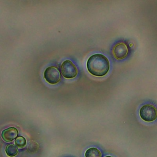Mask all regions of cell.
<instances>
[{
	"label": "cell",
	"instance_id": "6da1fadb",
	"mask_svg": "<svg viewBox=\"0 0 157 157\" xmlns=\"http://www.w3.org/2000/svg\"><path fill=\"white\" fill-rule=\"evenodd\" d=\"M88 71L93 75L102 77L106 75L110 68L109 61L105 56L97 53L91 55L86 63Z\"/></svg>",
	"mask_w": 157,
	"mask_h": 157
},
{
	"label": "cell",
	"instance_id": "7a4b0ae2",
	"mask_svg": "<svg viewBox=\"0 0 157 157\" xmlns=\"http://www.w3.org/2000/svg\"><path fill=\"white\" fill-rule=\"evenodd\" d=\"M139 115L145 121H153L157 118V110L153 105L145 104L140 108Z\"/></svg>",
	"mask_w": 157,
	"mask_h": 157
},
{
	"label": "cell",
	"instance_id": "3957f363",
	"mask_svg": "<svg viewBox=\"0 0 157 157\" xmlns=\"http://www.w3.org/2000/svg\"><path fill=\"white\" fill-rule=\"evenodd\" d=\"M63 76L66 78H72L77 75V69L74 64L70 60H65L61 66Z\"/></svg>",
	"mask_w": 157,
	"mask_h": 157
},
{
	"label": "cell",
	"instance_id": "277c9868",
	"mask_svg": "<svg viewBox=\"0 0 157 157\" xmlns=\"http://www.w3.org/2000/svg\"><path fill=\"white\" fill-rule=\"evenodd\" d=\"M44 77L45 80L52 85L58 83L61 79V74L59 70L54 66L47 67L44 71Z\"/></svg>",
	"mask_w": 157,
	"mask_h": 157
},
{
	"label": "cell",
	"instance_id": "5b68a950",
	"mask_svg": "<svg viewBox=\"0 0 157 157\" xmlns=\"http://www.w3.org/2000/svg\"><path fill=\"white\" fill-rule=\"evenodd\" d=\"M128 52V47L123 42H120L116 44L112 50L113 56L117 59H124L126 57Z\"/></svg>",
	"mask_w": 157,
	"mask_h": 157
},
{
	"label": "cell",
	"instance_id": "8992f818",
	"mask_svg": "<svg viewBox=\"0 0 157 157\" xmlns=\"http://www.w3.org/2000/svg\"><path fill=\"white\" fill-rule=\"evenodd\" d=\"M18 130L15 127H9L4 129L1 132V137L6 142H10L17 138Z\"/></svg>",
	"mask_w": 157,
	"mask_h": 157
},
{
	"label": "cell",
	"instance_id": "52a82bcc",
	"mask_svg": "<svg viewBox=\"0 0 157 157\" xmlns=\"http://www.w3.org/2000/svg\"><path fill=\"white\" fill-rule=\"evenodd\" d=\"M18 148L14 145L10 144L6 147V155L9 157H14L18 154Z\"/></svg>",
	"mask_w": 157,
	"mask_h": 157
},
{
	"label": "cell",
	"instance_id": "ba28073f",
	"mask_svg": "<svg viewBox=\"0 0 157 157\" xmlns=\"http://www.w3.org/2000/svg\"><path fill=\"white\" fill-rule=\"evenodd\" d=\"M85 157H101V151L95 147L88 149L85 152Z\"/></svg>",
	"mask_w": 157,
	"mask_h": 157
},
{
	"label": "cell",
	"instance_id": "9c48e42d",
	"mask_svg": "<svg viewBox=\"0 0 157 157\" xmlns=\"http://www.w3.org/2000/svg\"><path fill=\"white\" fill-rule=\"evenodd\" d=\"M39 145L37 142L33 140H30L28 142L26 149L29 153H35L39 149Z\"/></svg>",
	"mask_w": 157,
	"mask_h": 157
},
{
	"label": "cell",
	"instance_id": "30bf717a",
	"mask_svg": "<svg viewBox=\"0 0 157 157\" xmlns=\"http://www.w3.org/2000/svg\"><path fill=\"white\" fill-rule=\"evenodd\" d=\"M15 144L18 148H23L26 145V140L23 136H19L15 139Z\"/></svg>",
	"mask_w": 157,
	"mask_h": 157
},
{
	"label": "cell",
	"instance_id": "8fae6325",
	"mask_svg": "<svg viewBox=\"0 0 157 157\" xmlns=\"http://www.w3.org/2000/svg\"><path fill=\"white\" fill-rule=\"evenodd\" d=\"M105 157H112V156H105Z\"/></svg>",
	"mask_w": 157,
	"mask_h": 157
}]
</instances>
